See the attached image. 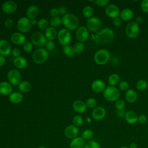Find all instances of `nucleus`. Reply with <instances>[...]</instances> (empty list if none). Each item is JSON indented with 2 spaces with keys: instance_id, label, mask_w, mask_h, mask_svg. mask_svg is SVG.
<instances>
[{
  "instance_id": "nucleus-16",
  "label": "nucleus",
  "mask_w": 148,
  "mask_h": 148,
  "mask_svg": "<svg viewBox=\"0 0 148 148\" xmlns=\"http://www.w3.org/2000/svg\"><path fill=\"white\" fill-rule=\"evenodd\" d=\"M79 128L74 125H69L64 130V135L66 138L72 139L77 136Z\"/></svg>"
},
{
  "instance_id": "nucleus-43",
  "label": "nucleus",
  "mask_w": 148,
  "mask_h": 148,
  "mask_svg": "<svg viewBox=\"0 0 148 148\" xmlns=\"http://www.w3.org/2000/svg\"><path fill=\"white\" fill-rule=\"evenodd\" d=\"M119 90L123 91H127L128 90H129L130 85L129 83L126 81H121L119 84Z\"/></svg>"
},
{
  "instance_id": "nucleus-23",
  "label": "nucleus",
  "mask_w": 148,
  "mask_h": 148,
  "mask_svg": "<svg viewBox=\"0 0 148 148\" xmlns=\"http://www.w3.org/2000/svg\"><path fill=\"white\" fill-rule=\"evenodd\" d=\"M85 140L81 136H77L71 140L69 142L70 148H84Z\"/></svg>"
},
{
  "instance_id": "nucleus-47",
  "label": "nucleus",
  "mask_w": 148,
  "mask_h": 148,
  "mask_svg": "<svg viewBox=\"0 0 148 148\" xmlns=\"http://www.w3.org/2000/svg\"><path fill=\"white\" fill-rule=\"evenodd\" d=\"M140 8L145 13H148V0H143L140 3Z\"/></svg>"
},
{
  "instance_id": "nucleus-54",
  "label": "nucleus",
  "mask_w": 148,
  "mask_h": 148,
  "mask_svg": "<svg viewBox=\"0 0 148 148\" xmlns=\"http://www.w3.org/2000/svg\"><path fill=\"white\" fill-rule=\"evenodd\" d=\"M125 113H126V112H125L124 110H119V111H117V116H118L119 117H121V118L124 117H125Z\"/></svg>"
},
{
  "instance_id": "nucleus-48",
  "label": "nucleus",
  "mask_w": 148,
  "mask_h": 148,
  "mask_svg": "<svg viewBox=\"0 0 148 148\" xmlns=\"http://www.w3.org/2000/svg\"><path fill=\"white\" fill-rule=\"evenodd\" d=\"M112 23L115 27H120L122 24V20L119 17H116L113 19Z\"/></svg>"
},
{
  "instance_id": "nucleus-27",
  "label": "nucleus",
  "mask_w": 148,
  "mask_h": 148,
  "mask_svg": "<svg viewBox=\"0 0 148 148\" xmlns=\"http://www.w3.org/2000/svg\"><path fill=\"white\" fill-rule=\"evenodd\" d=\"M13 64L17 68L23 69L27 65V60L25 57L23 56H19L14 58L13 60Z\"/></svg>"
},
{
  "instance_id": "nucleus-20",
  "label": "nucleus",
  "mask_w": 148,
  "mask_h": 148,
  "mask_svg": "<svg viewBox=\"0 0 148 148\" xmlns=\"http://www.w3.org/2000/svg\"><path fill=\"white\" fill-rule=\"evenodd\" d=\"M13 91L12 84L8 82L3 81L0 83V93L4 95H10Z\"/></svg>"
},
{
  "instance_id": "nucleus-52",
  "label": "nucleus",
  "mask_w": 148,
  "mask_h": 148,
  "mask_svg": "<svg viewBox=\"0 0 148 148\" xmlns=\"http://www.w3.org/2000/svg\"><path fill=\"white\" fill-rule=\"evenodd\" d=\"M58 9V11H59V13L60 14H61L62 16H64L65 14H66L67 13V8L64 6H60Z\"/></svg>"
},
{
  "instance_id": "nucleus-11",
  "label": "nucleus",
  "mask_w": 148,
  "mask_h": 148,
  "mask_svg": "<svg viewBox=\"0 0 148 148\" xmlns=\"http://www.w3.org/2000/svg\"><path fill=\"white\" fill-rule=\"evenodd\" d=\"M17 27L20 32L25 33L29 31L31 27L30 19L27 17H22L20 18L17 21Z\"/></svg>"
},
{
  "instance_id": "nucleus-41",
  "label": "nucleus",
  "mask_w": 148,
  "mask_h": 148,
  "mask_svg": "<svg viewBox=\"0 0 148 148\" xmlns=\"http://www.w3.org/2000/svg\"><path fill=\"white\" fill-rule=\"evenodd\" d=\"M125 106V102L123 99H118L116 101L115 103V108L117 111L124 110Z\"/></svg>"
},
{
  "instance_id": "nucleus-58",
  "label": "nucleus",
  "mask_w": 148,
  "mask_h": 148,
  "mask_svg": "<svg viewBox=\"0 0 148 148\" xmlns=\"http://www.w3.org/2000/svg\"><path fill=\"white\" fill-rule=\"evenodd\" d=\"M30 23H31V25H34L37 24L38 21H36V20L35 18H34V19H31V20H30Z\"/></svg>"
},
{
  "instance_id": "nucleus-18",
  "label": "nucleus",
  "mask_w": 148,
  "mask_h": 148,
  "mask_svg": "<svg viewBox=\"0 0 148 148\" xmlns=\"http://www.w3.org/2000/svg\"><path fill=\"white\" fill-rule=\"evenodd\" d=\"M92 90L95 92H101L104 91L106 88L105 82L100 79L94 80L91 85Z\"/></svg>"
},
{
  "instance_id": "nucleus-39",
  "label": "nucleus",
  "mask_w": 148,
  "mask_h": 148,
  "mask_svg": "<svg viewBox=\"0 0 148 148\" xmlns=\"http://www.w3.org/2000/svg\"><path fill=\"white\" fill-rule=\"evenodd\" d=\"M84 148H101V146L97 141L90 140L86 142Z\"/></svg>"
},
{
  "instance_id": "nucleus-1",
  "label": "nucleus",
  "mask_w": 148,
  "mask_h": 148,
  "mask_svg": "<svg viewBox=\"0 0 148 148\" xmlns=\"http://www.w3.org/2000/svg\"><path fill=\"white\" fill-rule=\"evenodd\" d=\"M114 37L113 30L109 27H105L96 32L94 39L98 43L108 44L112 42Z\"/></svg>"
},
{
  "instance_id": "nucleus-53",
  "label": "nucleus",
  "mask_w": 148,
  "mask_h": 148,
  "mask_svg": "<svg viewBox=\"0 0 148 148\" xmlns=\"http://www.w3.org/2000/svg\"><path fill=\"white\" fill-rule=\"evenodd\" d=\"M13 23V20L11 18H8L5 21V25L6 27L10 28L12 27Z\"/></svg>"
},
{
  "instance_id": "nucleus-12",
  "label": "nucleus",
  "mask_w": 148,
  "mask_h": 148,
  "mask_svg": "<svg viewBox=\"0 0 148 148\" xmlns=\"http://www.w3.org/2000/svg\"><path fill=\"white\" fill-rule=\"evenodd\" d=\"M120 9L118 6L115 4L110 3L107 5L105 9V14L110 18H114L120 16Z\"/></svg>"
},
{
  "instance_id": "nucleus-46",
  "label": "nucleus",
  "mask_w": 148,
  "mask_h": 148,
  "mask_svg": "<svg viewBox=\"0 0 148 148\" xmlns=\"http://www.w3.org/2000/svg\"><path fill=\"white\" fill-rule=\"evenodd\" d=\"M45 47L47 51L53 50L55 47V43L53 40H47L45 44Z\"/></svg>"
},
{
  "instance_id": "nucleus-35",
  "label": "nucleus",
  "mask_w": 148,
  "mask_h": 148,
  "mask_svg": "<svg viewBox=\"0 0 148 148\" xmlns=\"http://www.w3.org/2000/svg\"><path fill=\"white\" fill-rule=\"evenodd\" d=\"M148 86L147 82L144 79L139 80L136 84V87L139 91H143L147 88Z\"/></svg>"
},
{
  "instance_id": "nucleus-4",
  "label": "nucleus",
  "mask_w": 148,
  "mask_h": 148,
  "mask_svg": "<svg viewBox=\"0 0 148 148\" xmlns=\"http://www.w3.org/2000/svg\"><path fill=\"white\" fill-rule=\"evenodd\" d=\"M110 58V52L105 49H99L96 51L94 56V60L98 65H104L107 63Z\"/></svg>"
},
{
  "instance_id": "nucleus-33",
  "label": "nucleus",
  "mask_w": 148,
  "mask_h": 148,
  "mask_svg": "<svg viewBox=\"0 0 148 148\" xmlns=\"http://www.w3.org/2000/svg\"><path fill=\"white\" fill-rule=\"evenodd\" d=\"M62 50L64 53L69 57H72L75 56V52L73 50V46L67 45L65 46H64L62 47Z\"/></svg>"
},
{
  "instance_id": "nucleus-5",
  "label": "nucleus",
  "mask_w": 148,
  "mask_h": 148,
  "mask_svg": "<svg viewBox=\"0 0 148 148\" xmlns=\"http://www.w3.org/2000/svg\"><path fill=\"white\" fill-rule=\"evenodd\" d=\"M139 25L135 21H131L127 23L125 27V34L129 38H136L139 34Z\"/></svg>"
},
{
  "instance_id": "nucleus-15",
  "label": "nucleus",
  "mask_w": 148,
  "mask_h": 148,
  "mask_svg": "<svg viewBox=\"0 0 148 148\" xmlns=\"http://www.w3.org/2000/svg\"><path fill=\"white\" fill-rule=\"evenodd\" d=\"M106 111L105 109L102 106L95 107L91 112L92 118L97 121H100L103 119L106 116Z\"/></svg>"
},
{
  "instance_id": "nucleus-36",
  "label": "nucleus",
  "mask_w": 148,
  "mask_h": 148,
  "mask_svg": "<svg viewBox=\"0 0 148 148\" xmlns=\"http://www.w3.org/2000/svg\"><path fill=\"white\" fill-rule=\"evenodd\" d=\"M94 136V133L93 131L91 130L90 129H87L85 130L82 134V138L85 140H90Z\"/></svg>"
},
{
  "instance_id": "nucleus-55",
  "label": "nucleus",
  "mask_w": 148,
  "mask_h": 148,
  "mask_svg": "<svg viewBox=\"0 0 148 148\" xmlns=\"http://www.w3.org/2000/svg\"><path fill=\"white\" fill-rule=\"evenodd\" d=\"M6 62V58L5 56L0 55V66H3Z\"/></svg>"
},
{
  "instance_id": "nucleus-24",
  "label": "nucleus",
  "mask_w": 148,
  "mask_h": 148,
  "mask_svg": "<svg viewBox=\"0 0 148 148\" xmlns=\"http://www.w3.org/2000/svg\"><path fill=\"white\" fill-rule=\"evenodd\" d=\"M39 13V8L36 5H30L27 9L26 13L27 17L31 20L35 18L38 15Z\"/></svg>"
},
{
  "instance_id": "nucleus-40",
  "label": "nucleus",
  "mask_w": 148,
  "mask_h": 148,
  "mask_svg": "<svg viewBox=\"0 0 148 148\" xmlns=\"http://www.w3.org/2000/svg\"><path fill=\"white\" fill-rule=\"evenodd\" d=\"M75 53H80L84 49V45L82 42H76L73 46Z\"/></svg>"
},
{
  "instance_id": "nucleus-57",
  "label": "nucleus",
  "mask_w": 148,
  "mask_h": 148,
  "mask_svg": "<svg viewBox=\"0 0 148 148\" xmlns=\"http://www.w3.org/2000/svg\"><path fill=\"white\" fill-rule=\"evenodd\" d=\"M129 148H138V145L136 143L132 142L130 145Z\"/></svg>"
},
{
  "instance_id": "nucleus-8",
  "label": "nucleus",
  "mask_w": 148,
  "mask_h": 148,
  "mask_svg": "<svg viewBox=\"0 0 148 148\" xmlns=\"http://www.w3.org/2000/svg\"><path fill=\"white\" fill-rule=\"evenodd\" d=\"M31 40L32 43L37 47H42L45 45L47 39L45 35L39 31L34 32L31 36Z\"/></svg>"
},
{
  "instance_id": "nucleus-26",
  "label": "nucleus",
  "mask_w": 148,
  "mask_h": 148,
  "mask_svg": "<svg viewBox=\"0 0 148 148\" xmlns=\"http://www.w3.org/2000/svg\"><path fill=\"white\" fill-rule=\"evenodd\" d=\"M125 98L127 102L130 103H133L136 101L138 99V94L134 90L130 88L125 92Z\"/></svg>"
},
{
  "instance_id": "nucleus-19",
  "label": "nucleus",
  "mask_w": 148,
  "mask_h": 148,
  "mask_svg": "<svg viewBox=\"0 0 148 148\" xmlns=\"http://www.w3.org/2000/svg\"><path fill=\"white\" fill-rule=\"evenodd\" d=\"M10 39L14 44L20 45L23 44L25 42L26 38L23 33L16 32L12 35Z\"/></svg>"
},
{
  "instance_id": "nucleus-3",
  "label": "nucleus",
  "mask_w": 148,
  "mask_h": 148,
  "mask_svg": "<svg viewBox=\"0 0 148 148\" xmlns=\"http://www.w3.org/2000/svg\"><path fill=\"white\" fill-rule=\"evenodd\" d=\"M120 90L114 86H106L103 91V95L104 98L109 102H114L119 99L120 97Z\"/></svg>"
},
{
  "instance_id": "nucleus-29",
  "label": "nucleus",
  "mask_w": 148,
  "mask_h": 148,
  "mask_svg": "<svg viewBox=\"0 0 148 148\" xmlns=\"http://www.w3.org/2000/svg\"><path fill=\"white\" fill-rule=\"evenodd\" d=\"M9 99L12 103H18L23 99V95L20 92H13L9 95Z\"/></svg>"
},
{
  "instance_id": "nucleus-60",
  "label": "nucleus",
  "mask_w": 148,
  "mask_h": 148,
  "mask_svg": "<svg viewBox=\"0 0 148 148\" xmlns=\"http://www.w3.org/2000/svg\"><path fill=\"white\" fill-rule=\"evenodd\" d=\"M38 148H47V147L45 146H39Z\"/></svg>"
},
{
  "instance_id": "nucleus-64",
  "label": "nucleus",
  "mask_w": 148,
  "mask_h": 148,
  "mask_svg": "<svg viewBox=\"0 0 148 148\" xmlns=\"http://www.w3.org/2000/svg\"><path fill=\"white\" fill-rule=\"evenodd\" d=\"M147 84H148V80H147Z\"/></svg>"
},
{
  "instance_id": "nucleus-37",
  "label": "nucleus",
  "mask_w": 148,
  "mask_h": 148,
  "mask_svg": "<svg viewBox=\"0 0 148 148\" xmlns=\"http://www.w3.org/2000/svg\"><path fill=\"white\" fill-rule=\"evenodd\" d=\"M50 24L53 27H56L61 24H62V18H61L60 16H57V17H51V18L50 20Z\"/></svg>"
},
{
  "instance_id": "nucleus-13",
  "label": "nucleus",
  "mask_w": 148,
  "mask_h": 148,
  "mask_svg": "<svg viewBox=\"0 0 148 148\" xmlns=\"http://www.w3.org/2000/svg\"><path fill=\"white\" fill-rule=\"evenodd\" d=\"M75 35L77 40L80 42L84 43L87 41L89 38L88 29L84 26H80L77 28Z\"/></svg>"
},
{
  "instance_id": "nucleus-28",
  "label": "nucleus",
  "mask_w": 148,
  "mask_h": 148,
  "mask_svg": "<svg viewBox=\"0 0 148 148\" xmlns=\"http://www.w3.org/2000/svg\"><path fill=\"white\" fill-rule=\"evenodd\" d=\"M58 35L57 29L53 27H49L45 32V35L48 40H53Z\"/></svg>"
},
{
  "instance_id": "nucleus-9",
  "label": "nucleus",
  "mask_w": 148,
  "mask_h": 148,
  "mask_svg": "<svg viewBox=\"0 0 148 148\" xmlns=\"http://www.w3.org/2000/svg\"><path fill=\"white\" fill-rule=\"evenodd\" d=\"M57 38L59 42L63 46L67 45L71 40V34L66 28L61 29L57 35Z\"/></svg>"
},
{
  "instance_id": "nucleus-63",
  "label": "nucleus",
  "mask_w": 148,
  "mask_h": 148,
  "mask_svg": "<svg viewBox=\"0 0 148 148\" xmlns=\"http://www.w3.org/2000/svg\"><path fill=\"white\" fill-rule=\"evenodd\" d=\"M147 134H148V128H147Z\"/></svg>"
},
{
  "instance_id": "nucleus-14",
  "label": "nucleus",
  "mask_w": 148,
  "mask_h": 148,
  "mask_svg": "<svg viewBox=\"0 0 148 148\" xmlns=\"http://www.w3.org/2000/svg\"><path fill=\"white\" fill-rule=\"evenodd\" d=\"M17 6L15 2L13 1H6L2 5V11L7 14H12L16 12Z\"/></svg>"
},
{
  "instance_id": "nucleus-21",
  "label": "nucleus",
  "mask_w": 148,
  "mask_h": 148,
  "mask_svg": "<svg viewBox=\"0 0 148 148\" xmlns=\"http://www.w3.org/2000/svg\"><path fill=\"white\" fill-rule=\"evenodd\" d=\"M73 110L78 113H84L87 109L86 103L81 100H76L73 102L72 105Z\"/></svg>"
},
{
  "instance_id": "nucleus-44",
  "label": "nucleus",
  "mask_w": 148,
  "mask_h": 148,
  "mask_svg": "<svg viewBox=\"0 0 148 148\" xmlns=\"http://www.w3.org/2000/svg\"><path fill=\"white\" fill-rule=\"evenodd\" d=\"M33 46L31 42L29 41H25L23 43V49L27 53H29L32 50Z\"/></svg>"
},
{
  "instance_id": "nucleus-59",
  "label": "nucleus",
  "mask_w": 148,
  "mask_h": 148,
  "mask_svg": "<svg viewBox=\"0 0 148 148\" xmlns=\"http://www.w3.org/2000/svg\"><path fill=\"white\" fill-rule=\"evenodd\" d=\"M86 120H87V122L88 123H90L91 121V119H90L89 117H87L86 118Z\"/></svg>"
},
{
  "instance_id": "nucleus-38",
  "label": "nucleus",
  "mask_w": 148,
  "mask_h": 148,
  "mask_svg": "<svg viewBox=\"0 0 148 148\" xmlns=\"http://www.w3.org/2000/svg\"><path fill=\"white\" fill-rule=\"evenodd\" d=\"M72 123L77 127H81L83 124V119L80 115H76L72 119Z\"/></svg>"
},
{
  "instance_id": "nucleus-49",
  "label": "nucleus",
  "mask_w": 148,
  "mask_h": 148,
  "mask_svg": "<svg viewBox=\"0 0 148 148\" xmlns=\"http://www.w3.org/2000/svg\"><path fill=\"white\" fill-rule=\"evenodd\" d=\"M50 14L52 17L58 16V14H60L58 9L56 8H53L51 9L50 10Z\"/></svg>"
},
{
  "instance_id": "nucleus-62",
  "label": "nucleus",
  "mask_w": 148,
  "mask_h": 148,
  "mask_svg": "<svg viewBox=\"0 0 148 148\" xmlns=\"http://www.w3.org/2000/svg\"><path fill=\"white\" fill-rule=\"evenodd\" d=\"M1 95H2V94L0 93V97H1Z\"/></svg>"
},
{
  "instance_id": "nucleus-25",
  "label": "nucleus",
  "mask_w": 148,
  "mask_h": 148,
  "mask_svg": "<svg viewBox=\"0 0 148 148\" xmlns=\"http://www.w3.org/2000/svg\"><path fill=\"white\" fill-rule=\"evenodd\" d=\"M134 15V13L132 9L130 8H125L120 12V17L123 21H128L133 18Z\"/></svg>"
},
{
  "instance_id": "nucleus-31",
  "label": "nucleus",
  "mask_w": 148,
  "mask_h": 148,
  "mask_svg": "<svg viewBox=\"0 0 148 148\" xmlns=\"http://www.w3.org/2000/svg\"><path fill=\"white\" fill-rule=\"evenodd\" d=\"M120 80V77L119 75L117 73H113L109 75L108 82L109 86L114 87V86H116L117 84H119Z\"/></svg>"
},
{
  "instance_id": "nucleus-61",
  "label": "nucleus",
  "mask_w": 148,
  "mask_h": 148,
  "mask_svg": "<svg viewBox=\"0 0 148 148\" xmlns=\"http://www.w3.org/2000/svg\"><path fill=\"white\" fill-rule=\"evenodd\" d=\"M120 148H129V147H127V146H121V147H120Z\"/></svg>"
},
{
  "instance_id": "nucleus-42",
  "label": "nucleus",
  "mask_w": 148,
  "mask_h": 148,
  "mask_svg": "<svg viewBox=\"0 0 148 148\" xmlns=\"http://www.w3.org/2000/svg\"><path fill=\"white\" fill-rule=\"evenodd\" d=\"M86 105L87 106V108L90 109L95 108L97 105V101L93 98H89L87 99L86 102Z\"/></svg>"
},
{
  "instance_id": "nucleus-30",
  "label": "nucleus",
  "mask_w": 148,
  "mask_h": 148,
  "mask_svg": "<svg viewBox=\"0 0 148 148\" xmlns=\"http://www.w3.org/2000/svg\"><path fill=\"white\" fill-rule=\"evenodd\" d=\"M18 86L19 90L22 92H28L31 91L32 88V85L28 81L24 80L20 83Z\"/></svg>"
},
{
  "instance_id": "nucleus-45",
  "label": "nucleus",
  "mask_w": 148,
  "mask_h": 148,
  "mask_svg": "<svg viewBox=\"0 0 148 148\" xmlns=\"http://www.w3.org/2000/svg\"><path fill=\"white\" fill-rule=\"evenodd\" d=\"M94 2L99 6L104 7L109 5V0H95L94 1Z\"/></svg>"
},
{
  "instance_id": "nucleus-56",
  "label": "nucleus",
  "mask_w": 148,
  "mask_h": 148,
  "mask_svg": "<svg viewBox=\"0 0 148 148\" xmlns=\"http://www.w3.org/2000/svg\"><path fill=\"white\" fill-rule=\"evenodd\" d=\"M143 17H142V16H138V17L136 18L135 21L137 24H138L139 25V24L142 23L143 22Z\"/></svg>"
},
{
  "instance_id": "nucleus-32",
  "label": "nucleus",
  "mask_w": 148,
  "mask_h": 148,
  "mask_svg": "<svg viewBox=\"0 0 148 148\" xmlns=\"http://www.w3.org/2000/svg\"><path fill=\"white\" fill-rule=\"evenodd\" d=\"M94 9L90 5H87L85 6L83 9V15L84 16V17L87 18H89L91 17H92V15L94 14Z\"/></svg>"
},
{
  "instance_id": "nucleus-17",
  "label": "nucleus",
  "mask_w": 148,
  "mask_h": 148,
  "mask_svg": "<svg viewBox=\"0 0 148 148\" xmlns=\"http://www.w3.org/2000/svg\"><path fill=\"white\" fill-rule=\"evenodd\" d=\"M12 53L11 45L10 43L5 39L0 40V55L8 56Z\"/></svg>"
},
{
  "instance_id": "nucleus-10",
  "label": "nucleus",
  "mask_w": 148,
  "mask_h": 148,
  "mask_svg": "<svg viewBox=\"0 0 148 148\" xmlns=\"http://www.w3.org/2000/svg\"><path fill=\"white\" fill-rule=\"evenodd\" d=\"M7 77L9 83L12 85L17 86L21 82V74L17 69H13L10 70L7 74Z\"/></svg>"
},
{
  "instance_id": "nucleus-2",
  "label": "nucleus",
  "mask_w": 148,
  "mask_h": 148,
  "mask_svg": "<svg viewBox=\"0 0 148 148\" xmlns=\"http://www.w3.org/2000/svg\"><path fill=\"white\" fill-rule=\"evenodd\" d=\"M62 21L63 25L68 30H74L79 25V20L73 14L66 13L62 16Z\"/></svg>"
},
{
  "instance_id": "nucleus-51",
  "label": "nucleus",
  "mask_w": 148,
  "mask_h": 148,
  "mask_svg": "<svg viewBox=\"0 0 148 148\" xmlns=\"http://www.w3.org/2000/svg\"><path fill=\"white\" fill-rule=\"evenodd\" d=\"M12 54L15 58L19 57L21 54V50L18 48H14L12 50Z\"/></svg>"
},
{
  "instance_id": "nucleus-7",
  "label": "nucleus",
  "mask_w": 148,
  "mask_h": 148,
  "mask_svg": "<svg viewBox=\"0 0 148 148\" xmlns=\"http://www.w3.org/2000/svg\"><path fill=\"white\" fill-rule=\"evenodd\" d=\"M102 23L99 18L92 16L87 19L86 25L88 30L92 32H98L101 29Z\"/></svg>"
},
{
  "instance_id": "nucleus-34",
  "label": "nucleus",
  "mask_w": 148,
  "mask_h": 148,
  "mask_svg": "<svg viewBox=\"0 0 148 148\" xmlns=\"http://www.w3.org/2000/svg\"><path fill=\"white\" fill-rule=\"evenodd\" d=\"M38 27L42 30H46L49 27V21L47 19L42 18L38 21Z\"/></svg>"
},
{
  "instance_id": "nucleus-22",
  "label": "nucleus",
  "mask_w": 148,
  "mask_h": 148,
  "mask_svg": "<svg viewBox=\"0 0 148 148\" xmlns=\"http://www.w3.org/2000/svg\"><path fill=\"white\" fill-rule=\"evenodd\" d=\"M125 121L130 124H134L138 121V115L133 110H128L126 112L125 115Z\"/></svg>"
},
{
  "instance_id": "nucleus-50",
  "label": "nucleus",
  "mask_w": 148,
  "mask_h": 148,
  "mask_svg": "<svg viewBox=\"0 0 148 148\" xmlns=\"http://www.w3.org/2000/svg\"><path fill=\"white\" fill-rule=\"evenodd\" d=\"M147 118L145 114H140L138 116V122L140 124H145L147 122Z\"/></svg>"
},
{
  "instance_id": "nucleus-6",
  "label": "nucleus",
  "mask_w": 148,
  "mask_h": 148,
  "mask_svg": "<svg viewBox=\"0 0 148 148\" xmlns=\"http://www.w3.org/2000/svg\"><path fill=\"white\" fill-rule=\"evenodd\" d=\"M49 57L48 51L43 47L35 50L32 54V60L37 64H42L45 62Z\"/></svg>"
}]
</instances>
